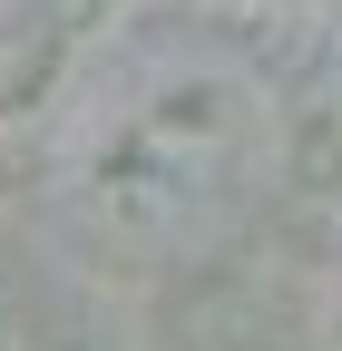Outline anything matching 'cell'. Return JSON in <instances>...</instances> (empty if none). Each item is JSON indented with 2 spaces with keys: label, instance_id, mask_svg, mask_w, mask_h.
I'll list each match as a JSON object with an SVG mask.
<instances>
[{
  "label": "cell",
  "instance_id": "obj_1",
  "mask_svg": "<svg viewBox=\"0 0 342 351\" xmlns=\"http://www.w3.org/2000/svg\"><path fill=\"white\" fill-rule=\"evenodd\" d=\"M284 108L264 69L225 39H137L98 59V78L59 117L49 186L78 244L108 263H196L244 225V205L274 186Z\"/></svg>",
  "mask_w": 342,
  "mask_h": 351
}]
</instances>
